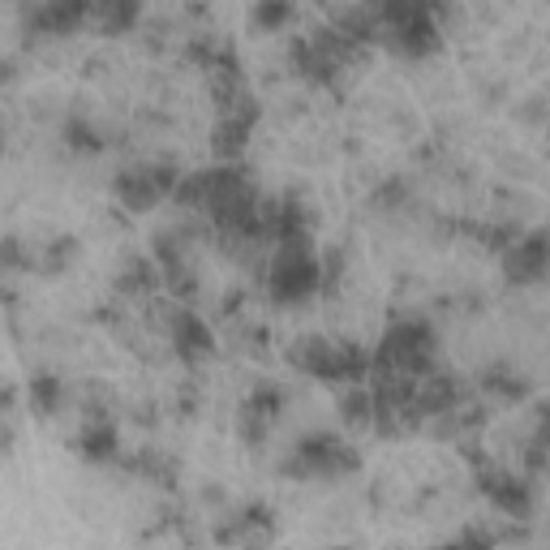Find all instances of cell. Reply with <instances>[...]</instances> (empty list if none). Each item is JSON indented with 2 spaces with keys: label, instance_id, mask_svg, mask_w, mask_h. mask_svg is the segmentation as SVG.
<instances>
[{
  "label": "cell",
  "instance_id": "cell-2",
  "mask_svg": "<svg viewBox=\"0 0 550 550\" xmlns=\"http://www.w3.org/2000/svg\"><path fill=\"white\" fill-rule=\"evenodd\" d=\"M177 190V164H138L117 177V198L129 211H147Z\"/></svg>",
  "mask_w": 550,
  "mask_h": 550
},
{
  "label": "cell",
  "instance_id": "cell-13",
  "mask_svg": "<svg viewBox=\"0 0 550 550\" xmlns=\"http://www.w3.org/2000/svg\"><path fill=\"white\" fill-rule=\"evenodd\" d=\"M439 550H465V546H460V538H456V542H447V546H439Z\"/></svg>",
  "mask_w": 550,
  "mask_h": 550
},
{
  "label": "cell",
  "instance_id": "cell-9",
  "mask_svg": "<svg viewBox=\"0 0 550 550\" xmlns=\"http://www.w3.org/2000/svg\"><path fill=\"white\" fill-rule=\"evenodd\" d=\"M117 284L125 288V293H147V288L155 284V267L147 263V258H125Z\"/></svg>",
  "mask_w": 550,
  "mask_h": 550
},
{
  "label": "cell",
  "instance_id": "cell-3",
  "mask_svg": "<svg viewBox=\"0 0 550 550\" xmlns=\"http://www.w3.org/2000/svg\"><path fill=\"white\" fill-rule=\"evenodd\" d=\"M357 465V456H353V447L336 439V434H310V439H301L297 443V460H288V469H297V473H314V477H336L344 469H353Z\"/></svg>",
  "mask_w": 550,
  "mask_h": 550
},
{
  "label": "cell",
  "instance_id": "cell-1",
  "mask_svg": "<svg viewBox=\"0 0 550 550\" xmlns=\"http://www.w3.org/2000/svg\"><path fill=\"white\" fill-rule=\"evenodd\" d=\"M318 284V258L306 250V241H293V245H280L271 263V293L280 301H301L310 297Z\"/></svg>",
  "mask_w": 550,
  "mask_h": 550
},
{
  "label": "cell",
  "instance_id": "cell-10",
  "mask_svg": "<svg viewBox=\"0 0 550 550\" xmlns=\"http://www.w3.org/2000/svg\"><path fill=\"white\" fill-rule=\"evenodd\" d=\"M95 18L104 22L108 31H125V26H134V22L142 18V9H138V5H99Z\"/></svg>",
  "mask_w": 550,
  "mask_h": 550
},
{
  "label": "cell",
  "instance_id": "cell-5",
  "mask_svg": "<svg viewBox=\"0 0 550 550\" xmlns=\"http://www.w3.org/2000/svg\"><path fill=\"white\" fill-rule=\"evenodd\" d=\"M86 18H91V9H86V5H69V0H61V5L26 9V26H31L35 35H69Z\"/></svg>",
  "mask_w": 550,
  "mask_h": 550
},
{
  "label": "cell",
  "instance_id": "cell-8",
  "mask_svg": "<svg viewBox=\"0 0 550 550\" xmlns=\"http://www.w3.org/2000/svg\"><path fill=\"white\" fill-rule=\"evenodd\" d=\"M31 400H35V409L56 413V409H61V400H65V383L56 379V374H35V379H31Z\"/></svg>",
  "mask_w": 550,
  "mask_h": 550
},
{
  "label": "cell",
  "instance_id": "cell-12",
  "mask_svg": "<svg viewBox=\"0 0 550 550\" xmlns=\"http://www.w3.org/2000/svg\"><path fill=\"white\" fill-rule=\"evenodd\" d=\"M13 409V387L9 383H0V417H5Z\"/></svg>",
  "mask_w": 550,
  "mask_h": 550
},
{
  "label": "cell",
  "instance_id": "cell-6",
  "mask_svg": "<svg viewBox=\"0 0 550 550\" xmlns=\"http://www.w3.org/2000/svg\"><path fill=\"white\" fill-rule=\"evenodd\" d=\"M508 271H512V280H520V284L542 280V271H546V233L516 237L512 250H508Z\"/></svg>",
  "mask_w": 550,
  "mask_h": 550
},
{
  "label": "cell",
  "instance_id": "cell-7",
  "mask_svg": "<svg viewBox=\"0 0 550 550\" xmlns=\"http://www.w3.org/2000/svg\"><path fill=\"white\" fill-rule=\"evenodd\" d=\"M78 447L91 460H104V456H112L117 452V434H112V426H104V422H91L82 430V439H78Z\"/></svg>",
  "mask_w": 550,
  "mask_h": 550
},
{
  "label": "cell",
  "instance_id": "cell-11",
  "mask_svg": "<svg viewBox=\"0 0 550 550\" xmlns=\"http://www.w3.org/2000/svg\"><path fill=\"white\" fill-rule=\"evenodd\" d=\"M288 18H293V5H284V0H263V5H254V22L258 26H284Z\"/></svg>",
  "mask_w": 550,
  "mask_h": 550
},
{
  "label": "cell",
  "instance_id": "cell-4",
  "mask_svg": "<svg viewBox=\"0 0 550 550\" xmlns=\"http://www.w3.org/2000/svg\"><path fill=\"white\" fill-rule=\"evenodd\" d=\"M168 336H172V349H177L185 361L211 353V331H207V323H202L198 314H190V310H177V314L168 318Z\"/></svg>",
  "mask_w": 550,
  "mask_h": 550
}]
</instances>
